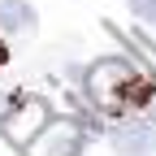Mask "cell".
<instances>
[{
  "instance_id": "cell-1",
  "label": "cell",
  "mask_w": 156,
  "mask_h": 156,
  "mask_svg": "<svg viewBox=\"0 0 156 156\" xmlns=\"http://www.w3.org/2000/svg\"><path fill=\"white\" fill-rule=\"evenodd\" d=\"M139 83V74H134L130 61H122V56H104V61H95L91 74H87V87L95 95V104H104V108H126V95L130 87Z\"/></svg>"
},
{
  "instance_id": "cell-2",
  "label": "cell",
  "mask_w": 156,
  "mask_h": 156,
  "mask_svg": "<svg viewBox=\"0 0 156 156\" xmlns=\"http://www.w3.org/2000/svg\"><path fill=\"white\" fill-rule=\"evenodd\" d=\"M83 152V130L74 122H44L26 143V156H78Z\"/></svg>"
},
{
  "instance_id": "cell-3",
  "label": "cell",
  "mask_w": 156,
  "mask_h": 156,
  "mask_svg": "<svg viewBox=\"0 0 156 156\" xmlns=\"http://www.w3.org/2000/svg\"><path fill=\"white\" fill-rule=\"evenodd\" d=\"M44 122H48V108L35 100V104H22L17 113H9V117H5L0 126H5V134H9L13 143H22V147H26V143L35 139V130L44 126Z\"/></svg>"
},
{
  "instance_id": "cell-4",
  "label": "cell",
  "mask_w": 156,
  "mask_h": 156,
  "mask_svg": "<svg viewBox=\"0 0 156 156\" xmlns=\"http://www.w3.org/2000/svg\"><path fill=\"white\" fill-rule=\"evenodd\" d=\"M113 147L122 156H156V130L147 126H134V130H122L113 139Z\"/></svg>"
},
{
  "instance_id": "cell-5",
  "label": "cell",
  "mask_w": 156,
  "mask_h": 156,
  "mask_svg": "<svg viewBox=\"0 0 156 156\" xmlns=\"http://www.w3.org/2000/svg\"><path fill=\"white\" fill-rule=\"evenodd\" d=\"M35 26V5L30 0H0V30H30Z\"/></svg>"
},
{
  "instance_id": "cell-6",
  "label": "cell",
  "mask_w": 156,
  "mask_h": 156,
  "mask_svg": "<svg viewBox=\"0 0 156 156\" xmlns=\"http://www.w3.org/2000/svg\"><path fill=\"white\" fill-rule=\"evenodd\" d=\"M130 9H134V17H139V22L156 26V0H130Z\"/></svg>"
},
{
  "instance_id": "cell-7",
  "label": "cell",
  "mask_w": 156,
  "mask_h": 156,
  "mask_svg": "<svg viewBox=\"0 0 156 156\" xmlns=\"http://www.w3.org/2000/svg\"><path fill=\"white\" fill-rule=\"evenodd\" d=\"M9 108H13V95H5V91H0V122L9 117Z\"/></svg>"
},
{
  "instance_id": "cell-8",
  "label": "cell",
  "mask_w": 156,
  "mask_h": 156,
  "mask_svg": "<svg viewBox=\"0 0 156 156\" xmlns=\"http://www.w3.org/2000/svg\"><path fill=\"white\" fill-rule=\"evenodd\" d=\"M5 61H9V48H5V44H0V65H5Z\"/></svg>"
}]
</instances>
